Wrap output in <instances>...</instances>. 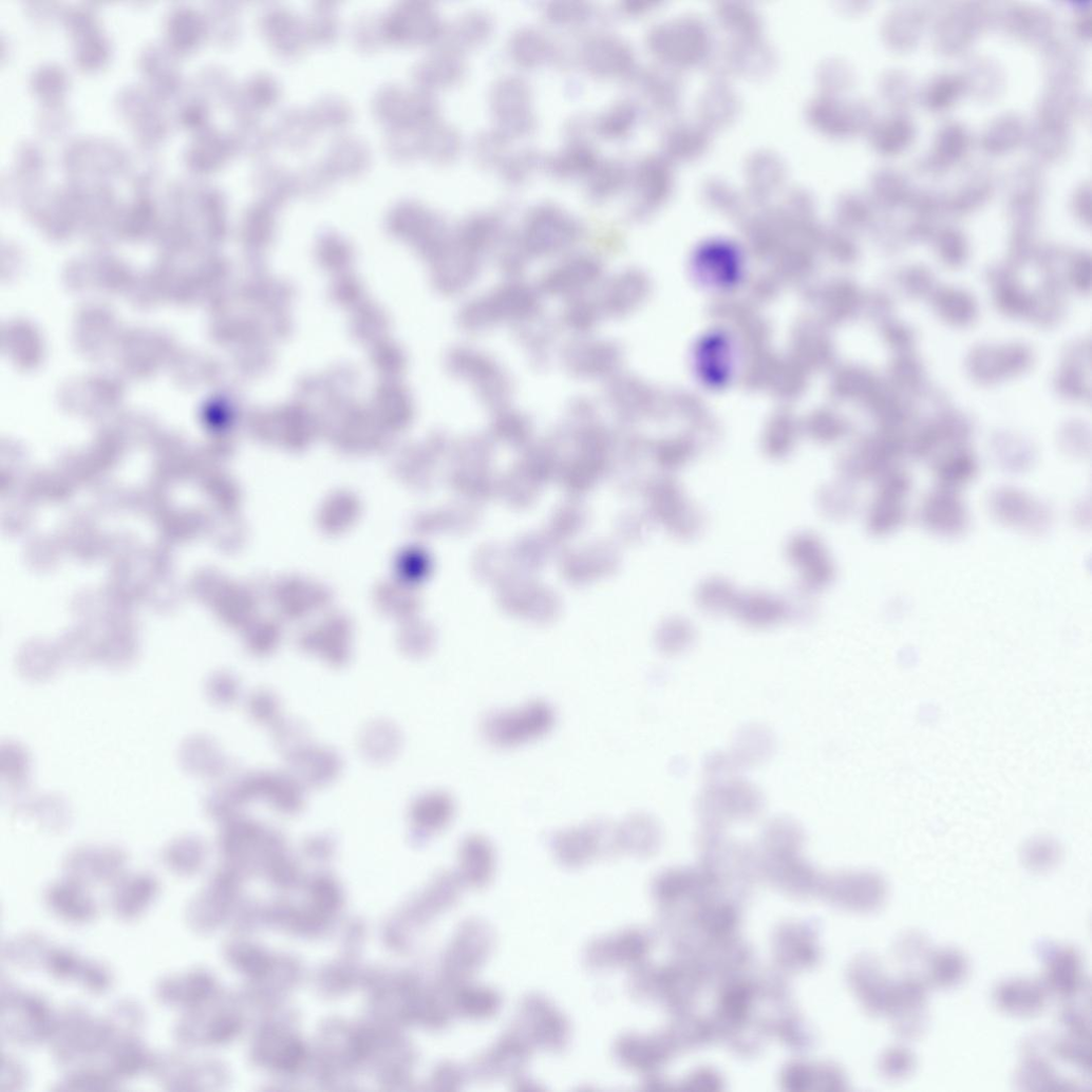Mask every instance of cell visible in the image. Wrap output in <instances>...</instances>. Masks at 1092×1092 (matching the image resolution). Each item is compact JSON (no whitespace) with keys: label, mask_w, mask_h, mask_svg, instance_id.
<instances>
[{"label":"cell","mask_w":1092,"mask_h":1092,"mask_svg":"<svg viewBox=\"0 0 1092 1092\" xmlns=\"http://www.w3.org/2000/svg\"><path fill=\"white\" fill-rule=\"evenodd\" d=\"M556 712L542 701L520 709L496 711L483 721L484 737L500 748L517 747L548 734L556 724Z\"/></svg>","instance_id":"1"},{"label":"cell","mask_w":1092,"mask_h":1092,"mask_svg":"<svg viewBox=\"0 0 1092 1092\" xmlns=\"http://www.w3.org/2000/svg\"><path fill=\"white\" fill-rule=\"evenodd\" d=\"M1037 952L1047 965L1043 985L1048 992L1071 1000L1086 990L1082 961L1076 949L1042 941Z\"/></svg>","instance_id":"2"},{"label":"cell","mask_w":1092,"mask_h":1092,"mask_svg":"<svg viewBox=\"0 0 1092 1092\" xmlns=\"http://www.w3.org/2000/svg\"><path fill=\"white\" fill-rule=\"evenodd\" d=\"M554 849L570 865L582 864L605 847H619L617 826L603 822L589 823L559 833Z\"/></svg>","instance_id":"3"},{"label":"cell","mask_w":1092,"mask_h":1092,"mask_svg":"<svg viewBox=\"0 0 1092 1092\" xmlns=\"http://www.w3.org/2000/svg\"><path fill=\"white\" fill-rule=\"evenodd\" d=\"M850 980L869 1014L889 1015L893 982L887 979L876 957L856 959L850 971Z\"/></svg>","instance_id":"4"},{"label":"cell","mask_w":1092,"mask_h":1092,"mask_svg":"<svg viewBox=\"0 0 1092 1092\" xmlns=\"http://www.w3.org/2000/svg\"><path fill=\"white\" fill-rule=\"evenodd\" d=\"M1049 992L1043 982L1012 978L1000 982L994 993L996 1006L1006 1015L1032 1018L1044 1010Z\"/></svg>","instance_id":"5"},{"label":"cell","mask_w":1092,"mask_h":1092,"mask_svg":"<svg viewBox=\"0 0 1092 1092\" xmlns=\"http://www.w3.org/2000/svg\"><path fill=\"white\" fill-rule=\"evenodd\" d=\"M1041 1040L1032 1038L1024 1042L1022 1048L1024 1058L1015 1076L1017 1087L1028 1091L1077 1089L1074 1081L1059 1076L1047 1058L1042 1056L1043 1043L1040 1051Z\"/></svg>","instance_id":"6"},{"label":"cell","mask_w":1092,"mask_h":1092,"mask_svg":"<svg viewBox=\"0 0 1092 1092\" xmlns=\"http://www.w3.org/2000/svg\"><path fill=\"white\" fill-rule=\"evenodd\" d=\"M293 775L304 786L323 788L335 783L342 773L343 760L333 749L310 746L289 761Z\"/></svg>","instance_id":"7"},{"label":"cell","mask_w":1092,"mask_h":1092,"mask_svg":"<svg viewBox=\"0 0 1092 1092\" xmlns=\"http://www.w3.org/2000/svg\"><path fill=\"white\" fill-rule=\"evenodd\" d=\"M455 814L453 798L444 792H430L416 798L410 809L414 832L429 835L441 831Z\"/></svg>","instance_id":"8"},{"label":"cell","mask_w":1092,"mask_h":1092,"mask_svg":"<svg viewBox=\"0 0 1092 1092\" xmlns=\"http://www.w3.org/2000/svg\"><path fill=\"white\" fill-rule=\"evenodd\" d=\"M304 788L293 774H261V797L285 815H296L302 810Z\"/></svg>","instance_id":"9"},{"label":"cell","mask_w":1092,"mask_h":1092,"mask_svg":"<svg viewBox=\"0 0 1092 1092\" xmlns=\"http://www.w3.org/2000/svg\"><path fill=\"white\" fill-rule=\"evenodd\" d=\"M928 981L940 990L957 987L968 974V961L963 953L947 947L931 952L927 958Z\"/></svg>","instance_id":"10"},{"label":"cell","mask_w":1092,"mask_h":1092,"mask_svg":"<svg viewBox=\"0 0 1092 1092\" xmlns=\"http://www.w3.org/2000/svg\"><path fill=\"white\" fill-rule=\"evenodd\" d=\"M465 871L475 883L486 882L493 871L494 852L491 844L481 835L469 836L462 847Z\"/></svg>","instance_id":"11"},{"label":"cell","mask_w":1092,"mask_h":1092,"mask_svg":"<svg viewBox=\"0 0 1092 1092\" xmlns=\"http://www.w3.org/2000/svg\"><path fill=\"white\" fill-rule=\"evenodd\" d=\"M362 750L371 760H390L398 753L401 745L399 730L388 722L371 724L361 738Z\"/></svg>","instance_id":"12"},{"label":"cell","mask_w":1092,"mask_h":1092,"mask_svg":"<svg viewBox=\"0 0 1092 1092\" xmlns=\"http://www.w3.org/2000/svg\"><path fill=\"white\" fill-rule=\"evenodd\" d=\"M275 739L277 746L282 750L284 756L290 761L308 749L309 742L307 731L303 726L294 720H282L276 723Z\"/></svg>","instance_id":"13"},{"label":"cell","mask_w":1092,"mask_h":1092,"mask_svg":"<svg viewBox=\"0 0 1092 1092\" xmlns=\"http://www.w3.org/2000/svg\"><path fill=\"white\" fill-rule=\"evenodd\" d=\"M917 1067L915 1054L905 1047H892L880 1060L882 1074L892 1080H900L911 1075Z\"/></svg>","instance_id":"14"},{"label":"cell","mask_w":1092,"mask_h":1092,"mask_svg":"<svg viewBox=\"0 0 1092 1092\" xmlns=\"http://www.w3.org/2000/svg\"><path fill=\"white\" fill-rule=\"evenodd\" d=\"M50 900L53 907L69 919L87 920L93 912V904L80 890L70 889L67 892L61 889L60 892L51 893Z\"/></svg>","instance_id":"15"},{"label":"cell","mask_w":1092,"mask_h":1092,"mask_svg":"<svg viewBox=\"0 0 1092 1092\" xmlns=\"http://www.w3.org/2000/svg\"><path fill=\"white\" fill-rule=\"evenodd\" d=\"M1051 1051L1059 1059L1074 1066L1082 1073L1090 1074L1089 1041L1073 1036L1055 1041Z\"/></svg>","instance_id":"16"},{"label":"cell","mask_w":1092,"mask_h":1092,"mask_svg":"<svg viewBox=\"0 0 1092 1092\" xmlns=\"http://www.w3.org/2000/svg\"><path fill=\"white\" fill-rule=\"evenodd\" d=\"M893 948L898 959L906 964L928 958L931 953L928 938L917 930L901 935L896 941Z\"/></svg>","instance_id":"17"},{"label":"cell","mask_w":1092,"mask_h":1092,"mask_svg":"<svg viewBox=\"0 0 1092 1092\" xmlns=\"http://www.w3.org/2000/svg\"><path fill=\"white\" fill-rule=\"evenodd\" d=\"M250 712L261 723H277L280 714L279 700L271 692L260 691L251 698Z\"/></svg>","instance_id":"18"},{"label":"cell","mask_w":1092,"mask_h":1092,"mask_svg":"<svg viewBox=\"0 0 1092 1092\" xmlns=\"http://www.w3.org/2000/svg\"><path fill=\"white\" fill-rule=\"evenodd\" d=\"M1060 1021L1067 1028L1070 1036L1090 1040V1021L1088 1013L1076 1006H1067L1061 1015Z\"/></svg>","instance_id":"19"}]
</instances>
